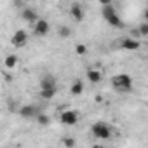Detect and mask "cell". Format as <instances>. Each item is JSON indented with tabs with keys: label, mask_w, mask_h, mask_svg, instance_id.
<instances>
[{
	"label": "cell",
	"mask_w": 148,
	"mask_h": 148,
	"mask_svg": "<svg viewBox=\"0 0 148 148\" xmlns=\"http://www.w3.org/2000/svg\"><path fill=\"white\" fill-rule=\"evenodd\" d=\"M101 5H103V7H101V14H103V18L106 19V23H108L110 26H113V28H122V26H124V21H122L120 16L117 14L115 7H113L110 2H103Z\"/></svg>",
	"instance_id": "1"
},
{
	"label": "cell",
	"mask_w": 148,
	"mask_h": 148,
	"mask_svg": "<svg viewBox=\"0 0 148 148\" xmlns=\"http://www.w3.org/2000/svg\"><path fill=\"white\" fill-rule=\"evenodd\" d=\"M112 86L117 89V91H131L132 89V79L131 75H127V73H119V75H115L112 79Z\"/></svg>",
	"instance_id": "2"
},
{
	"label": "cell",
	"mask_w": 148,
	"mask_h": 148,
	"mask_svg": "<svg viewBox=\"0 0 148 148\" xmlns=\"http://www.w3.org/2000/svg\"><path fill=\"white\" fill-rule=\"evenodd\" d=\"M92 136L98 139H110L112 138V127L106 122H96L92 125Z\"/></svg>",
	"instance_id": "3"
},
{
	"label": "cell",
	"mask_w": 148,
	"mask_h": 148,
	"mask_svg": "<svg viewBox=\"0 0 148 148\" xmlns=\"http://www.w3.org/2000/svg\"><path fill=\"white\" fill-rule=\"evenodd\" d=\"M79 119L80 117H79L77 110H64L61 113V117H59V120H61L63 125H75L79 122Z\"/></svg>",
	"instance_id": "4"
},
{
	"label": "cell",
	"mask_w": 148,
	"mask_h": 148,
	"mask_svg": "<svg viewBox=\"0 0 148 148\" xmlns=\"http://www.w3.org/2000/svg\"><path fill=\"white\" fill-rule=\"evenodd\" d=\"M49 32H51V25H49V21H47V19L38 18V19H37V23L33 25V33H35L37 37H45Z\"/></svg>",
	"instance_id": "5"
},
{
	"label": "cell",
	"mask_w": 148,
	"mask_h": 148,
	"mask_svg": "<svg viewBox=\"0 0 148 148\" xmlns=\"http://www.w3.org/2000/svg\"><path fill=\"white\" fill-rule=\"evenodd\" d=\"M26 42H28V33L25 32V30H18V32H14V35L11 37V44L14 45V47H25L26 45Z\"/></svg>",
	"instance_id": "6"
},
{
	"label": "cell",
	"mask_w": 148,
	"mask_h": 148,
	"mask_svg": "<svg viewBox=\"0 0 148 148\" xmlns=\"http://www.w3.org/2000/svg\"><path fill=\"white\" fill-rule=\"evenodd\" d=\"M119 45L122 49H125V51H138L141 47V42L139 40H134L131 37H125V38H120L119 40Z\"/></svg>",
	"instance_id": "7"
},
{
	"label": "cell",
	"mask_w": 148,
	"mask_h": 148,
	"mask_svg": "<svg viewBox=\"0 0 148 148\" xmlns=\"http://www.w3.org/2000/svg\"><path fill=\"white\" fill-rule=\"evenodd\" d=\"M19 16H21V19H25V21H26V23H30V25H35V23H37V19H38L37 11H33L32 7H25V9H21Z\"/></svg>",
	"instance_id": "8"
},
{
	"label": "cell",
	"mask_w": 148,
	"mask_h": 148,
	"mask_svg": "<svg viewBox=\"0 0 148 148\" xmlns=\"http://www.w3.org/2000/svg\"><path fill=\"white\" fill-rule=\"evenodd\" d=\"M38 113H40V110H38L35 105H25V106L19 108V115H21L23 119H35Z\"/></svg>",
	"instance_id": "9"
},
{
	"label": "cell",
	"mask_w": 148,
	"mask_h": 148,
	"mask_svg": "<svg viewBox=\"0 0 148 148\" xmlns=\"http://www.w3.org/2000/svg\"><path fill=\"white\" fill-rule=\"evenodd\" d=\"M70 14H71V18L75 19V21H82L84 19V5L82 4H79V2H73L71 4V7H70Z\"/></svg>",
	"instance_id": "10"
},
{
	"label": "cell",
	"mask_w": 148,
	"mask_h": 148,
	"mask_svg": "<svg viewBox=\"0 0 148 148\" xmlns=\"http://www.w3.org/2000/svg\"><path fill=\"white\" fill-rule=\"evenodd\" d=\"M40 89H56V77L54 75H44L40 80Z\"/></svg>",
	"instance_id": "11"
},
{
	"label": "cell",
	"mask_w": 148,
	"mask_h": 148,
	"mask_svg": "<svg viewBox=\"0 0 148 148\" xmlns=\"http://www.w3.org/2000/svg\"><path fill=\"white\" fill-rule=\"evenodd\" d=\"M101 79H103V75H101L99 70H96V68H89V70H87V80H89L91 84H99Z\"/></svg>",
	"instance_id": "12"
},
{
	"label": "cell",
	"mask_w": 148,
	"mask_h": 148,
	"mask_svg": "<svg viewBox=\"0 0 148 148\" xmlns=\"http://www.w3.org/2000/svg\"><path fill=\"white\" fill-rule=\"evenodd\" d=\"M70 92H71L73 96H80V94L84 92V84H82V80H73V82H71V87H70Z\"/></svg>",
	"instance_id": "13"
},
{
	"label": "cell",
	"mask_w": 148,
	"mask_h": 148,
	"mask_svg": "<svg viewBox=\"0 0 148 148\" xmlns=\"http://www.w3.org/2000/svg\"><path fill=\"white\" fill-rule=\"evenodd\" d=\"M4 64H5L7 70H14L16 64H18V58H16L14 54H9V56H5V59H4Z\"/></svg>",
	"instance_id": "14"
},
{
	"label": "cell",
	"mask_w": 148,
	"mask_h": 148,
	"mask_svg": "<svg viewBox=\"0 0 148 148\" xmlns=\"http://www.w3.org/2000/svg\"><path fill=\"white\" fill-rule=\"evenodd\" d=\"M56 92H58V89H40V98L49 101V99H52L56 96Z\"/></svg>",
	"instance_id": "15"
},
{
	"label": "cell",
	"mask_w": 148,
	"mask_h": 148,
	"mask_svg": "<svg viewBox=\"0 0 148 148\" xmlns=\"http://www.w3.org/2000/svg\"><path fill=\"white\" fill-rule=\"evenodd\" d=\"M35 120H37V124H38L40 127H47V125L51 124V119H49L45 113H42V112H40V113L35 117Z\"/></svg>",
	"instance_id": "16"
},
{
	"label": "cell",
	"mask_w": 148,
	"mask_h": 148,
	"mask_svg": "<svg viewBox=\"0 0 148 148\" xmlns=\"http://www.w3.org/2000/svg\"><path fill=\"white\" fill-rule=\"evenodd\" d=\"M58 35H59L61 38H68V37L71 35V28H68V26H59V28H58Z\"/></svg>",
	"instance_id": "17"
},
{
	"label": "cell",
	"mask_w": 148,
	"mask_h": 148,
	"mask_svg": "<svg viewBox=\"0 0 148 148\" xmlns=\"http://www.w3.org/2000/svg\"><path fill=\"white\" fill-rule=\"evenodd\" d=\"M136 30H138L139 37H146V35H148V23H141Z\"/></svg>",
	"instance_id": "18"
},
{
	"label": "cell",
	"mask_w": 148,
	"mask_h": 148,
	"mask_svg": "<svg viewBox=\"0 0 148 148\" xmlns=\"http://www.w3.org/2000/svg\"><path fill=\"white\" fill-rule=\"evenodd\" d=\"M63 146H64V148H73V146H75V139H73L71 136L63 138Z\"/></svg>",
	"instance_id": "19"
},
{
	"label": "cell",
	"mask_w": 148,
	"mask_h": 148,
	"mask_svg": "<svg viewBox=\"0 0 148 148\" xmlns=\"http://www.w3.org/2000/svg\"><path fill=\"white\" fill-rule=\"evenodd\" d=\"M75 52H77L79 56H86V52H87V47H86L84 44H77V45H75Z\"/></svg>",
	"instance_id": "20"
},
{
	"label": "cell",
	"mask_w": 148,
	"mask_h": 148,
	"mask_svg": "<svg viewBox=\"0 0 148 148\" xmlns=\"http://www.w3.org/2000/svg\"><path fill=\"white\" fill-rule=\"evenodd\" d=\"M91 148H103V146H101V145H92Z\"/></svg>",
	"instance_id": "21"
}]
</instances>
